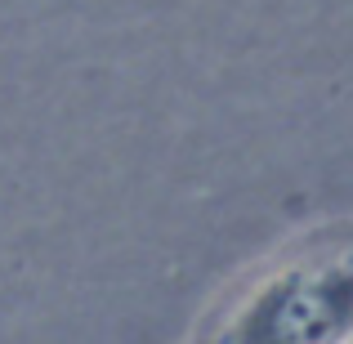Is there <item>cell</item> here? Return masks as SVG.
Masks as SVG:
<instances>
[{"label":"cell","mask_w":353,"mask_h":344,"mask_svg":"<svg viewBox=\"0 0 353 344\" xmlns=\"http://www.w3.org/2000/svg\"><path fill=\"white\" fill-rule=\"evenodd\" d=\"M353 336V250L300 259L246 295L219 344H345Z\"/></svg>","instance_id":"6da1fadb"}]
</instances>
